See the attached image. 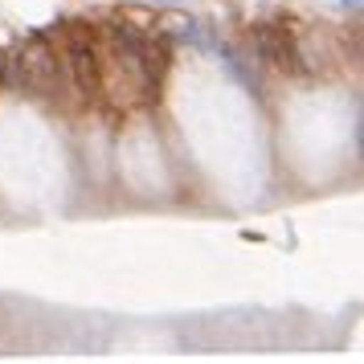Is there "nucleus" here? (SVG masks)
Instances as JSON below:
<instances>
[{"label": "nucleus", "mask_w": 364, "mask_h": 364, "mask_svg": "<svg viewBox=\"0 0 364 364\" xmlns=\"http://www.w3.org/2000/svg\"><path fill=\"white\" fill-rule=\"evenodd\" d=\"M344 4H348V9H356V4H360V0H344Z\"/></svg>", "instance_id": "nucleus-5"}, {"label": "nucleus", "mask_w": 364, "mask_h": 364, "mask_svg": "<svg viewBox=\"0 0 364 364\" xmlns=\"http://www.w3.org/2000/svg\"><path fill=\"white\" fill-rule=\"evenodd\" d=\"M250 37H254V46L262 53V62H270L274 70H282V74H303V70H307L299 62V46H295V37H291L287 25L262 21V25L250 29Z\"/></svg>", "instance_id": "nucleus-2"}, {"label": "nucleus", "mask_w": 364, "mask_h": 364, "mask_svg": "<svg viewBox=\"0 0 364 364\" xmlns=\"http://www.w3.org/2000/svg\"><path fill=\"white\" fill-rule=\"evenodd\" d=\"M66 66H70V78H74V90H78L82 99H95L99 86H102V66H99V50H95L90 33H82V29L70 33Z\"/></svg>", "instance_id": "nucleus-3"}, {"label": "nucleus", "mask_w": 364, "mask_h": 364, "mask_svg": "<svg viewBox=\"0 0 364 364\" xmlns=\"http://www.w3.org/2000/svg\"><path fill=\"white\" fill-rule=\"evenodd\" d=\"M168 4H172V0H168Z\"/></svg>", "instance_id": "nucleus-6"}, {"label": "nucleus", "mask_w": 364, "mask_h": 364, "mask_svg": "<svg viewBox=\"0 0 364 364\" xmlns=\"http://www.w3.org/2000/svg\"><path fill=\"white\" fill-rule=\"evenodd\" d=\"M17 82L33 95H53V82H58V53L46 37L37 33L29 37L17 53Z\"/></svg>", "instance_id": "nucleus-1"}, {"label": "nucleus", "mask_w": 364, "mask_h": 364, "mask_svg": "<svg viewBox=\"0 0 364 364\" xmlns=\"http://www.w3.org/2000/svg\"><path fill=\"white\" fill-rule=\"evenodd\" d=\"M168 25H172V33H176V37H188V41L197 37V29H193L197 21H181V17H176V21H168Z\"/></svg>", "instance_id": "nucleus-4"}]
</instances>
